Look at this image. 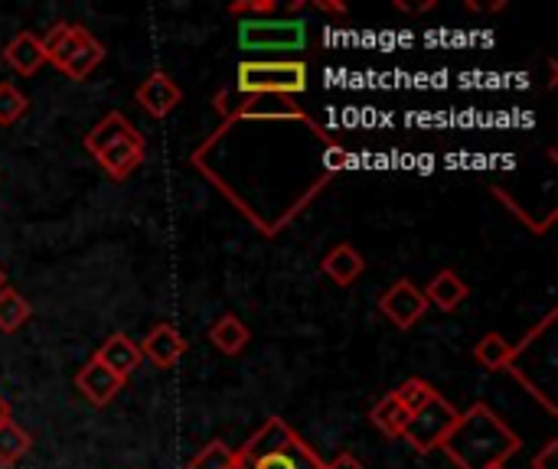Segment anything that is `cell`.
Here are the masks:
<instances>
[{"instance_id": "1", "label": "cell", "mask_w": 558, "mask_h": 469, "mask_svg": "<svg viewBox=\"0 0 558 469\" xmlns=\"http://www.w3.org/2000/svg\"><path fill=\"white\" fill-rule=\"evenodd\" d=\"M222 124L199 140L190 166L265 238H278L350 166V150L294 98H213Z\"/></svg>"}, {"instance_id": "2", "label": "cell", "mask_w": 558, "mask_h": 469, "mask_svg": "<svg viewBox=\"0 0 558 469\" xmlns=\"http://www.w3.org/2000/svg\"><path fill=\"white\" fill-rule=\"evenodd\" d=\"M523 447L520 434L484 402L461 411L441 444V454L458 469H500Z\"/></svg>"}, {"instance_id": "3", "label": "cell", "mask_w": 558, "mask_h": 469, "mask_svg": "<svg viewBox=\"0 0 558 469\" xmlns=\"http://www.w3.org/2000/svg\"><path fill=\"white\" fill-rule=\"evenodd\" d=\"M320 454L284 421L268 418L239 451L232 469H324Z\"/></svg>"}, {"instance_id": "4", "label": "cell", "mask_w": 558, "mask_h": 469, "mask_svg": "<svg viewBox=\"0 0 558 469\" xmlns=\"http://www.w3.org/2000/svg\"><path fill=\"white\" fill-rule=\"evenodd\" d=\"M82 147L95 157V163L114 180L124 183L144 160H147V140L144 134L121 114L108 111L85 137Z\"/></svg>"}, {"instance_id": "5", "label": "cell", "mask_w": 558, "mask_h": 469, "mask_svg": "<svg viewBox=\"0 0 558 469\" xmlns=\"http://www.w3.org/2000/svg\"><path fill=\"white\" fill-rule=\"evenodd\" d=\"M307 62L304 59H242L235 69L232 95L239 98H298L307 91Z\"/></svg>"}, {"instance_id": "6", "label": "cell", "mask_w": 558, "mask_h": 469, "mask_svg": "<svg viewBox=\"0 0 558 469\" xmlns=\"http://www.w3.org/2000/svg\"><path fill=\"white\" fill-rule=\"evenodd\" d=\"M39 42L46 62H52L72 82H85L105 62V46L78 23H56L46 36H39Z\"/></svg>"}, {"instance_id": "7", "label": "cell", "mask_w": 558, "mask_h": 469, "mask_svg": "<svg viewBox=\"0 0 558 469\" xmlns=\"http://www.w3.org/2000/svg\"><path fill=\"white\" fill-rule=\"evenodd\" d=\"M239 46L245 52H301L307 46V23L291 13L281 20L245 16L239 20Z\"/></svg>"}, {"instance_id": "8", "label": "cell", "mask_w": 558, "mask_h": 469, "mask_svg": "<svg viewBox=\"0 0 558 469\" xmlns=\"http://www.w3.org/2000/svg\"><path fill=\"white\" fill-rule=\"evenodd\" d=\"M461 411L445 398V395H435L422 411H415L409 421H405V431H402V441L415 451V454H435L441 451L445 437L451 434V428L458 424Z\"/></svg>"}, {"instance_id": "9", "label": "cell", "mask_w": 558, "mask_h": 469, "mask_svg": "<svg viewBox=\"0 0 558 469\" xmlns=\"http://www.w3.org/2000/svg\"><path fill=\"white\" fill-rule=\"evenodd\" d=\"M379 313L396 326V330H412L422 323V317L428 313V300L422 294V287L409 277L389 284V291L379 297Z\"/></svg>"}, {"instance_id": "10", "label": "cell", "mask_w": 558, "mask_h": 469, "mask_svg": "<svg viewBox=\"0 0 558 469\" xmlns=\"http://www.w3.org/2000/svg\"><path fill=\"white\" fill-rule=\"evenodd\" d=\"M186 340L173 323H157L144 340H141V359H147L154 369H173L186 356Z\"/></svg>"}, {"instance_id": "11", "label": "cell", "mask_w": 558, "mask_h": 469, "mask_svg": "<svg viewBox=\"0 0 558 469\" xmlns=\"http://www.w3.org/2000/svg\"><path fill=\"white\" fill-rule=\"evenodd\" d=\"M134 98H137V104L150 114V118H167L180 101H183V91H180V85L163 72V69H154L137 88H134Z\"/></svg>"}, {"instance_id": "12", "label": "cell", "mask_w": 558, "mask_h": 469, "mask_svg": "<svg viewBox=\"0 0 558 469\" xmlns=\"http://www.w3.org/2000/svg\"><path fill=\"white\" fill-rule=\"evenodd\" d=\"M75 388H78V395L88 402V405H95V408H105V405H111L121 392H124V379H118L114 372H108L95 356L75 372Z\"/></svg>"}, {"instance_id": "13", "label": "cell", "mask_w": 558, "mask_h": 469, "mask_svg": "<svg viewBox=\"0 0 558 469\" xmlns=\"http://www.w3.org/2000/svg\"><path fill=\"white\" fill-rule=\"evenodd\" d=\"M363 271H366V258L350 242L333 245L320 261V274L330 277L337 287H353L363 277Z\"/></svg>"}, {"instance_id": "14", "label": "cell", "mask_w": 558, "mask_h": 469, "mask_svg": "<svg viewBox=\"0 0 558 469\" xmlns=\"http://www.w3.org/2000/svg\"><path fill=\"white\" fill-rule=\"evenodd\" d=\"M95 359H98L108 372H114L118 379L128 382V375L141 366V349H137V343H134L128 333H111V336L98 346Z\"/></svg>"}, {"instance_id": "15", "label": "cell", "mask_w": 558, "mask_h": 469, "mask_svg": "<svg viewBox=\"0 0 558 469\" xmlns=\"http://www.w3.org/2000/svg\"><path fill=\"white\" fill-rule=\"evenodd\" d=\"M0 59H3V65H10L16 75H36V72L46 65V52H43L39 36H33V33H26V29L16 33V36L3 46Z\"/></svg>"}, {"instance_id": "16", "label": "cell", "mask_w": 558, "mask_h": 469, "mask_svg": "<svg viewBox=\"0 0 558 469\" xmlns=\"http://www.w3.org/2000/svg\"><path fill=\"white\" fill-rule=\"evenodd\" d=\"M422 294H425L428 307H438L441 313H454L471 297V287H468V281L461 274H454L451 268H445V271H438L432 277L428 291H422Z\"/></svg>"}, {"instance_id": "17", "label": "cell", "mask_w": 558, "mask_h": 469, "mask_svg": "<svg viewBox=\"0 0 558 469\" xmlns=\"http://www.w3.org/2000/svg\"><path fill=\"white\" fill-rule=\"evenodd\" d=\"M471 356H474V362L484 372H510V366L517 359V343H510L507 336H500V333L490 330V333H484L477 340V346L471 349Z\"/></svg>"}, {"instance_id": "18", "label": "cell", "mask_w": 558, "mask_h": 469, "mask_svg": "<svg viewBox=\"0 0 558 469\" xmlns=\"http://www.w3.org/2000/svg\"><path fill=\"white\" fill-rule=\"evenodd\" d=\"M248 340H252V333H248V326H245L235 313H226V317H219V320L209 326V343H213L222 356H239V353H245Z\"/></svg>"}, {"instance_id": "19", "label": "cell", "mask_w": 558, "mask_h": 469, "mask_svg": "<svg viewBox=\"0 0 558 469\" xmlns=\"http://www.w3.org/2000/svg\"><path fill=\"white\" fill-rule=\"evenodd\" d=\"M405 421H409V415H405V408L396 402L392 392L383 395V398L373 405V411H369V424H373L383 437H389V441H402Z\"/></svg>"}, {"instance_id": "20", "label": "cell", "mask_w": 558, "mask_h": 469, "mask_svg": "<svg viewBox=\"0 0 558 469\" xmlns=\"http://www.w3.org/2000/svg\"><path fill=\"white\" fill-rule=\"evenodd\" d=\"M33 317V307L26 304V297L13 287L3 284L0 287V333H20Z\"/></svg>"}, {"instance_id": "21", "label": "cell", "mask_w": 558, "mask_h": 469, "mask_svg": "<svg viewBox=\"0 0 558 469\" xmlns=\"http://www.w3.org/2000/svg\"><path fill=\"white\" fill-rule=\"evenodd\" d=\"M33 447V437L13 421H0V469H13Z\"/></svg>"}, {"instance_id": "22", "label": "cell", "mask_w": 558, "mask_h": 469, "mask_svg": "<svg viewBox=\"0 0 558 469\" xmlns=\"http://www.w3.org/2000/svg\"><path fill=\"white\" fill-rule=\"evenodd\" d=\"M392 395H396V402L405 408V415L412 418V415H415V411H422V408H425L438 392H435V385H428L425 379H405Z\"/></svg>"}, {"instance_id": "23", "label": "cell", "mask_w": 558, "mask_h": 469, "mask_svg": "<svg viewBox=\"0 0 558 469\" xmlns=\"http://www.w3.org/2000/svg\"><path fill=\"white\" fill-rule=\"evenodd\" d=\"M26 111H29V98H26L16 85L0 82V127L16 124Z\"/></svg>"}, {"instance_id": "24", "label": "cell", "mask_w": 558, "mask_h": 469, "mask_svg": "<svg viewBox=\"0 0 558 469\" xmlns=\"http://www.w3.org/2000/svg\"><path fill=\"white\" fill-rule=\"evenodd\" d=\"M235 464V451L222 441H209L190 464L186 469H232Z\"/></svg>"}, {"instance_id": "25", "label": "cell", "mask_w": 558, "mask_h": 469, "mask_svg": "<svg viewBox=\"0 0 558 469\" xmlns=\"http://www.w3.org/2000/svg\"><path fill=\"white\" fill-rule=\"evenodd\" d=\"M278 10H281L278 0H235V3H229V13L239 16V20H245V16H275Z\"/></svg>"}, {"instance_id": "26", "label": "cell", "mask_w": 558, "mask_h": 469, "mask_svg": "<svg viewBox=\"0 0 558 469\" xmlns=\"http://www.w3.org/2000/svg\"><path fill=\"white\" fill-rule=\"evenodd\" d=\"M558 441H546V447L533 457V469H556Z\"/></svg>"}, {"instance_id": "27", "label": "cell", "mask_w": 558, "mask_h": 469, "mask_svg": "<svg viewBox=\"0 0 558 469\" xmlns=\"http://www.w3.org/2000/svg\"><path fill=\"white\" fill-rule=\"evenodd\" d=\"M324 469H366V467H363V460H360V457H353V454H337V457H333V460H330Z\"/></svg>"}, {"instance_id": "28", "label": "cell", "mask_w": 558, "mask_h": 469, "mask_svg": "<svg viewBox=\"0 0 558 469\" xmlns=\"http://www.w3.org/2000/svg\"><path fill=\"white\" fill-rule=\"evenodd\" d=\"M7 418H13V415H10V405L0 398V421H7Z\"/></svg>"}, {"instance_id": "29", "label": "cell", "mask_w": 558, "mask_h": 469, "mask_svg": "<svg viewBox=\"0 0 558 469\" xmlns=\"http://www.w3.org/2000/svg\"><path fill=\"white\" fill-rule=\"evenodd\" d=\"M7 284V274H3V268H0V287Z\"/></svg>"}, {"instance_id": "30", "label": "cell", "mask_w": 558, "mask_h": 469, "mask_svg": "<svg viewBox=\"0 0 558 469\" xmlns=\"http://www.w3.org/2000/svg\"><path fill=\"white\" fill-rule=\"evenodd\" d=\"M500 469H507V467H500Z\"/></svg>"}]
</instances>
